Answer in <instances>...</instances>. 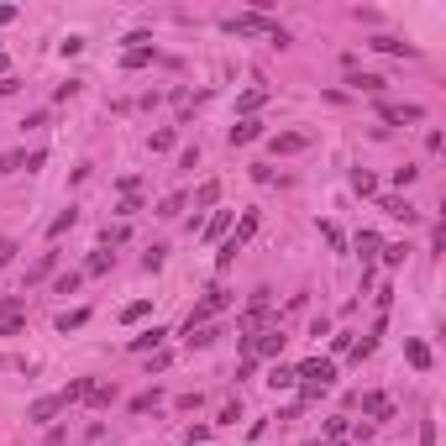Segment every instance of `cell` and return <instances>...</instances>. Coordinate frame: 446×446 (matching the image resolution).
Returning <instances> with one entry per match:
<instances>
[{"mask_svg":"<svg viewBox=\"0 0 446 446\" xmlns=\"http://www.w3.org/2000/svg\"><path fill=\"white\" fill-rule=\"evenodd\" d=\"M252 231H258V215L247 210V215H242V226H236V236H231V242H236V247H242V242H247V236H252Z\"/></svg>","mask_w":446,"mask_h":446,"instance_id":"cell-23","label":"cell"},{"mask_svg":"<svg viewBox=\"0 0 446 446\" xmlns=\"http://www.w3.org/2000/svg\"><path fill=\"white\" fill-rule=\"evenodd\" d=\"M404 357H410V367H415V373H425V367H431V347H425V341H404Z\"/></svg>","mask_w":446,"mask_h":446,"instance_id":"cell-9","label":"cell"},{"mask_svg":"<svg viewBox=\"0 0 446 446\" xmlns=\"http://www.w3.org/2000/svg\"><path fill=\"white\" fill-rule=\"evenodd\" d=\"M367 47H378V53H394V58H415V47L399 42V37H373Z\"/></svg>","mask_w":446,"mask_h":446,"instance_id":"cell-11","label":"cell"},{"mask_svg":"<svg viewBox=\"0 0 446 446\" xmlns=\"http://www.w3.org/2000/svg\"><path fill=\"white\" fill-rule=\"evenodd\" d=\"M215 200H221V184H215V179H210V184H200V195H195V205H215Z\"/></svg>","mask_w":446,"mask_h":446,"instance_id":"cell-24","label":"cell"},{"mask_svg":"<svg viewBox=\"0 0 446 446\" xmlns=\"http://www.w3.org/2000/svg\"><path fill=\"white\" fill-rule=\"evenodd\" d=\"M420 446H436V420H420Z\"/></svg>","mask_w":446,"mask_h":446,"instance_id":"cell-35","label":"cell"},{"mask_svg":"<svg viewBox=\"0 0 446 446\" xmlns=\"http://www.w3.org/2000/svg\"><path fill=\"white\" fill-rule=\"evenodd\" d=\"M347 84H352L357 94H383V90H388L383 74H347Z\"/></svg>","mask_w":446,"mask_h":446,"instance_id":"cell-7","label":"cell"},{"mask_svg":"<svg viewBox=\"0 0 446 446\" xmlns=\"http://www.w3.org/2000/svg\"><path fill=\"white\" fill-rule=\"evenodd\" d=\"M53 289H58V294H74V289H79V273H63V279L53 283Z\"/></svg>","mask_w":446,"mask_h":446,"instance_id":"cell-34","label":"cell"},{"mask_svg":"<svg viewBox=\"0 0 446 446\" xmlns=\"http://www.w3.org/2000/svg\"><path fill=\"white\" fill-rule=\"evenodd\" d=\"M378 116L383 121H425L420 106H394V100H378Z\"/></svg>","mask_w":446,"mask_h":446,"instance_id":"cell-5","label":"cell"},{"mask_svg":"<svg viewBox=\"0 0 446 446\" xmlns=\"http://www.w3.org/2000/svg\"><path fill=\"white\" fill-rule=\"evenodd\" d=\"M74 221H79V215H74V210H63V215H58V221L47 226V236H63V231H69V226H74Z\"/></svg>","mask_w":446,"mask_h":446,"instance_id":"cell-29","label":"cell"},{"mask_svg":"<svg viewBox=\"0 0 446 446\" xmlns=\"http://www.w3.org/2000/svg\"><path fill=\"white\" fill-rule=\"evenodd\" d=\"M268 383H273V388H294V367H279V363H273Z\"/></svg>","mask_w":446,"mask_h":446,"instance_id":"cell-22","label":"cell"},{"mask_svg":"<svg viewBox=\"0 0 446 446\" xmlns=\"http://www.w3.org/2000/svg\"><path fill=\"white\" fill-rule=\"evenodd\" d=\"M263 100H268V90H247L242 100H236V110H242V116H252V110H258Z\"/></svg>","mask_w":446,"mask_h":446,"instance_id":"cell-16","label":"cell"},{"mask_svg":"<svg viewBox=\"0 0 446 446\" xmlns=\"http://www.w3.org/2000/svg\"><path fill=\"white\" fill-rule=\"evenodd\" d=\"M226 32H236V37H273V42H289V32H283L279 22H268V16L263 11H242V16H231V22H226Z\"/></svg>","mask_w":446,"mask_h":446,"instance_id":"cell-1","label":"cell"},{"mask_svg":"<svg viewBox=\"0 0 446 446\" xmlns=\"http://www.w3.org/2000/svg\"><path fill=\"white\" fill-rule=\"evenodd\" d=\"M168 147H174V131H168V126L153 131V153H168Z\"/></svg>","mask_w":446,"mask_h":446,"instance_id":"cell-31","label":"cell"},{"mask_svg":"<svg viewBox=\"0 0 446 446\" xmlns=\"http://www.w3.org/2000/svg\"><path fill=\"white\" fill-rule=\"evenodd\" d=\"M0 74H6V53H0Z\"/></svg>","mask_w":446,"mask_h":446,"instance_id":"cell-37","label":"cell"},{"mask_svg":"<svg viewBox=\"0 0 446 446\" xmlns=\"http://www.w3.org/2000/svg\"><path fill=\"white\" fill-rule=\"evenodd\" d=\"M153 58H158L153 47H131V53H126L121 63H126V69H142V63H153Z\"/></svg>","mask_w":446,"mask_h":446,"instance_id":"cell-20","label":"cell"},{"mask_svg":"<svg viewBox=\"0 0 446 446\" xmlns=\"http://www.w3.org/2000/svg\"><path fill=\"white\" fill-rule=\"evenodd\" d=\"M383 210H388V215H394V221H404V226H410V221H415V205H410V200H404V195H383Z\"/></svg>","mask_w":446,"mask_h":446,"instance_id":"cell-10","label":"cell"},{"mask_svg":"<svg viewBox=\"0 0 446 446\" xmlns=\"http://www.w3.org/2000/svg\"><path fill=\"white\" fill-rule=\"evenodd\" d=\"M16 258V242H11V236H0V263H11Z\"/></svg>","mask_w":446,"mask_h":446,"instance_id":"cell-36","label":"cell"},{"mask_svg":"<svg viewBox=\"0 0 446 446\" xmlns=\"http://www.w3.org/2000/svg\"><path fill=\"white\" fill-rule=\"evenodd\" d=\"M58 410H69V404H63V394H47V399H37L32 410H26V420H37V425H42V420H53Z\"/></svg>","mask_w":446,"mask_h":446,"instance_id":"cell-6","label":"cell"},{"mask_svg":"<svg viewBox=\"0 0 446 446\" xmlns=\"http://www.w3.org/2000/svg\"><path fill=\"white\" fill-rule=\"evenodd\" d=\"M378 252H383V263H388V268H399V263H404V252H410V247H404V242H388V247H378Z\"/></svg>","mask_w":446,"mask_h":446,"instance_id":"cell-19","label":"cell"},{"mask_svg":"<svg viewBox=\"0 0 446 446\" xmlns=\"http://www.w3.org/2000/svg\"><path fill=\"white\" fill-rule=\"evenodd\" d=\"M294 383L305 388V399H315V394H326V388L336 383V363H320L315 357V363H305L299 373H294Z\"/></svg>","mask_w":446,"mask_h":446,"instance_id":"cell-2","label":"cell"},{"mask_svg":"<svg viewBox=\"0 0 446 446\" xmlns=\"http://www.w3.org/2000/svg\"><path fill=\"white\" fill-rule=\"evenodd\" d=\"M352 189H357V195H378V179L367 174V168H357V174H352Z\"/></svg>","mask_w":446,"mask_h":446,"instance_id":"cell-18","label":"cell"},{"mask_svg":"<svg viewBox=\"0 0 446 446\" xmlns=\"http://www.w3.org/2000/svg\"><path fill=\"white\" fill-rule=\"evenodd\" d=\"M373 347H378V336H363V341H352V363H363V357H373Z\"/></svg>","mask_w":446,"mask_h":446,"instance_id":"cell-26","label":"cell"},{"mask_svg":"<svg viewBox=\"0 0 446 446\" xmlns=\"http://www.w3.org/2000/svg\"><path fill=\"white\" fill-rule=\"evenodd\" d=\"M247 352H252V363H258V357H279L283 352V336H279V331H263L258 341H247Z\"/></svg>","mask_w":446,"mask_h":446,"instance_id":"cell-4","label":"cell"},{"mask_svg":"<svg viewBox=\"0 0 446 446\" xmlns=\"http://www.w3.org/2000/svg\"><path fill=\"white\" fill-rule=\"evenodd\" d=\"M53 263H58V252H42V258L32 263V268H26V283H37V279H47V273H53Z\"/></svg>","mask_w":446,"mask_h":446,"instance_id":"cell-13","label":"cell"},{"mask_svg":"<svg viewBox=\"0 0 446 446\" xmlns=\"http://www.w3.org/2000/svg\"><path fill=\"white\" fill-rule=\"evenodd\" d=\"M84 320H90V310H63V315H58V331L69 336V331H79Z\"/></svg>","mask_w":446,"mask_h":446,"instance_id":"cell-14","label":"cell"},{"mask_svg":"<svg viewBox=\"0 0 446 446\" xmlns=\"http://www.w3.org/2000/svg\"><path fill=\"white\" fill-rule=\"evenodd\" d=\"M378 247H383V242H378V236H373V231H363V236H357V252H363V263H367V258H373Z\"/></svg>","mask_w":446,"mask_h":446,"instance_id":"cell-25","label":"cell"},{"mask_svg":"<svg viewBox=\"0 0 446 446\" xmlns=\"http://www.w3.org/2000/svg\"><path fill=\"white\" fill-rule=\"evenodd\" d=\"M263 137V121H252V116H242L231 126V147H247V142H258Z\"/></svg>","mask_w":446,"mask_h":446,"instance_id":"cell-8","label":"cell"},{"mask_svg":"<svg viewBox=\"0 0 446 446\" xmlns=\"http://www.w3.org/2000/svg\"><path fill=\"white\" fill-rule=\"evenodd\" d=\"M226 226H231V215H210V226H205V242H215V236H226Z\"/></svg>","mask_w":446,"mask_h":446,"instance_id":"cell-21","label":"cell"},{"mask_svg":"<svg viewBox=\"0 0 446 446\" xmlns=\"http://www.w3.org/2000/svg\"><path fill=\"white\" fill-rule=\"evenodd\" d=\"M363 410H367V415H378V420H388V415H394L383 394H363Z\"/></svg>","mask_w":446,"mask_h":446,"instance_id":"cell-15","label":"cell"},{"mask_svg":"<svg viewBox=\"0 0 446 446\" xmlns=\"http://www.w3.org/2000/svg\"><path fill=\"white\" fill-rule=\"evenodd\" d=\"M236 252H242V247H236V242H226L221 252H215V268H231V258H236Z\"/></svg>","mask_w":446,"mask_h":446,"instance_id":"cell-30","label":"cell"},{"mask_svg":"<svg viewBox=\"0 0 446 446\" xmlns=\"http://www.w3.org/2000/svg\"><path fill=\"white\" fill-rule=\"evenodd\" d=\"M179 210H184V195H168V200H163V205H158V215H168V221H174V215H179Z\"/></svg>","mask_w":446,"mask_h":446,"instance_id":"cell-28","label":"cell"},{"mask_svg":"<svg viewBox=\"0 0 446 446\" xmlns=\"http://www.w3.org/2000/svg\"><path fill=\"white\" fill-rule=\"evenodd\" d=\"M22 163H26V153H6L0 158V174H22Z\"/></svg>","mask_w":446,"mask_h":446,"instance_id":"cell-27","label":"cell"},{"mask_svg":"<svg viewBox=\"0 0 446 446\" xmlns=\"http://www.w3.org/2000/svg\"><path fill=\"white\" fill-rule=\"evenodd\" d=\"M153 404H158V388H153V394H137V399H131V410H137V415H147Z\"/></svg>","mask_w":446,"mask_h":446,"instance_id":"cell-33","label":"cell"},{"mask_svg":"<svg viewBox=\"0 0 446 446\" xmlns=\"http://www.w3.org/2000/svg\"><path fill=\"white\" fill-rule=\"evenodd\" d=\"M142 315H153V305H147V299H131V305L121 310V320H126V326H137Z\"/></svg>","mask_w":446,"mask_h":446,"instance_id":"cell-17","label":"cell"},{"mask_svg":"<svg viewBox=\"0 0 446 446\" xmlns=\"http://www.w3.org/2000/svg\"><path fill=\"white\" fill-rule=\"evenodd\" d=\"M415 179H420V168H410V163L394 168V184H399V189H404V184H415Z\"/></svg>","mask_w":446,"mask_h":446,"instance_id":"cell-32","label":"cell"},{"mask_svg":"<svg viewBox=\"0 0 446 446\" xmlns=\"http://www.w3.org/2000/svg\"><path fill=\"white\" fill-rule=\"evenodd\" d=\"M163 336H168L163 326H153V331H142V336H131V352H153V347H163Z\"/></svg>","mask_w":446,"mask_h":446,"instance_id":"cell-12","label":"cell"},{"mask_svg":"<svg viewBox=\"0 0 446 446\" xmlns=\"http://www.w3.org/2000/svg\"><path fill=\"white\" fill-rule=\"evenodd\" d=\"M310 142H315V131H279V137H268L273 153H305Z\"/></svg>","mask_w":446,"mask_h":446,"instance_id":"cell-3","label":"cell"}]
</instances>
